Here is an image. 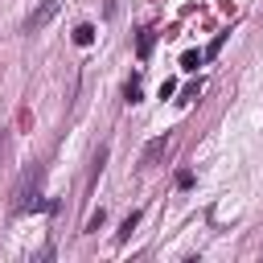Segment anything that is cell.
I'll return each mask as SVG.
<instances>
[{
    "label": "cell",
    "mask_w": 263,
    "mask_h": 263,
    "mask_svg": "<svg viewBox=\"0 0 263 263\" xmlns=\"http://www.w3.org/2000/svg\"><path fill=\"white\" fill-rule=\"evenodd\" d=\"M37 185H41V168H29V173L16 181V189H12V210H16V214H25V210H41V205H53V201H41Z\"/></svg>",
    "instance_id": "obj_1"
},
{
    "label": "cell",
    "mask_w": 263,
    "mask_h": 263,
    "mask_svg": "<svg viewBox=\"0 0 263 263\" xmlns=\"http://www.w3.org/2000/svg\"><path fill=\"white\" fill-rule=\"evenodd\" d=\"M58 8H62V0H41V4L29 12V21H25V33H37V29H45V25L58 16Z\"/></svg>",
    "instance_id": "obj_2"
},
{
    "label": "cell",
    "mask_w": 263,
    "mask_h": 263,
    "mask_svg": "<svg viewBox=\"0 0 263 263\" xmlns=\"http://www.w3.org/2000/svg\"><path fill=\"white\" fill-rule=\"evenodd\" d=\"M164 152H168V136H156V140H148V144H144V152H140V164H144V168H152V164H156Z\"/></svg>",
    "instance_id": "obj_3"
},
{
    "label": "cell",
    "mask_w": 263,
    "mask_h": 263,
    "mask_svg": "<svg viewBox=\"0 0 263 263\" xmlns=\"http://www.w3.org/2000/svg\"><path fill=\"white\" fill-rule=\"evenodd\" d=\"M152 45H156V29H140V37H136V53H140V58H148V53H152Z\"/></svg>",
    "instance_id": "obj_4"
},
{
    "label": "cell",
    "mask_w": 263,
    "mask_h": 263,
    "mask_svg": "<svg viewBox=\"0 0 263 263\" xmlns=\"http://www.w3.org/2000/svg\"><path fill=\"white\" fill-rule=\"evenodd\" d=\"M136 222H140V210H132V214L123 218V226H119V242H127V234L136 230Z\"/></svg>",
    "instance_id": "obj_5"
},
{
    "label": "cell",
    "mask_w": 263,
    "mask_h": 263,
    "mask_svg": "<svg viewBox=\"0 0 263 263\" xmlns=\"http://www.w3.org/2000/svg\"><path fill=\"white\" fill-rule=\"evenodd\" d=\"M74 41H78V45H90V41H95V29H90V25H78V29H74Z\"/></svg>",
    "instance_id": "obj_6"
},
{
    "label": "cell",
    "mask_w": 263,
    "mask_h": 263,
    "mask_svg": "<svg viewBox=\"0 0 263 263\" xmlns=\"http://www.w3.org/2000/svg\"><path fill=\"white\" fill-rule=\"evenodd\" d=\"M201 62H205V53H197V49H189V53L181 58V66H185V70H197Z\"/></svg>",
    "instance_id": "obj_7"
},
{
    "label": "cell",
    "mask_w": 263,
    "mask_h": 263,
    "mask_svg": "<svg viewBox=\"0 0 263 263\" xmlns=\"http://www.w3.org/2000/svg\"><path fill=\"white\" fill-rule=\"evenodd\" d=\"M123 99H127V103H140V78H127V86H123Z\"/></svg>",
    "instance_id": "obj_8"
},
{
    "label": "cell",
    "mask_w": 263,
    "mask_h": 263,
    "mask_svg": "<svg viewBox=\"0 0 263 263\" xmlns=\"http://www.w3.org/2000/svg\"><path fill=\"white\" fill-rule=\"evenodd\" d=\"M177 185H181V189H189V185H193V173H189V168H185V173H177Z\"/></svg>",
    "instance_id": "obj_9"
}]
</instances>
